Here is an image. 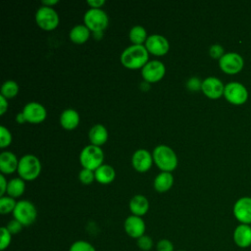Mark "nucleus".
Masks as SVG:
<instances>
[{
  "label": "nucleus",
  "mask_w": 251,
  "mask_h": 251,
  "mask_svg": "<svg viewBox=\"0 0 251 251\" xmlns=\"http://www.w3.org/2000/svg\"><path fill=\"white\" fill-rule=\"evenodd\" d=\"M219 66L221 70L227 75L238 74L243 66L244 61L241 55L236 52H227L219 60Z\"/></svg>",
  "instance_id": "1a4fd4ad"
},
{
  "label": "nucleus",
  "mask_w": 251,
  "mask_h": 251,
  "mask_svg": "<svg viewBox=\"0 0 251 251\" xmlns=\"http://www.w3.org/2000/svg\"><path fill=\"white\" fill-rule=\"evenodd\" d=\"M69 251H96V250L94 246L89 242L84 240H78L74 242L71 245Z\"/></svg>",
  "instance_id": "c85d7f7f"
},
{
  "label": "nucleus",
  "mask_w": 251,
  "mask_h": 251,
  "mask_svg": "<svg viewBox=\"0 0 251 251\" xmlns=\"http://www.w3.org/2000/svg\"><path fill=\"white\" fill-rule=\"evenodd\" d=\"M23 113L26 119V122L31 124H38L46 119L47 111L45 107L35 101L26 103L23 108Z\"/></svg>",
  "instance_id": "ddd939ff"
},
{
  "label": "nucleus",
  "mask_w": 251,
  "mask_h": 251,
  "mask_svg": "<svg viewBox=\"0 0 251 251\" xmlns=\"http://www.w3.org/2000/svg\"><path fill=\"white\" fill-rule=\"evenodd\" d=\"M234 218L244 225H251V197L243 196L236 200L232 208Z\"/></svg>",
  "instance_id": "f8f14e48"
},
{
  "label": "nucleus",
  "mask_w": 251,
  "mask_h": 251,
  "mask_svg": "<svg viewBox=\"0 0 251 251\" xmlns=\"http://www.w3.org/2000/svg\"><path fill=\"white\" fill-rule=\"evenodd\" d=\"M136 243L139 249L143 251H149L153 247V240L150 236H147V235H142L141 237H139Z\"/></svg>",
  "instance_id": "473e14b6"
},
{
  "label": "nucleus",
  "mask_w": 251,
  "mask_h": 251,
  "mask_svg": "<svg viewBox=\"0 0 251 251\" xmlns=\"http://www.w3.org/2000/svg\"><path fill=\"white\" fill-rule=\"evenodd\" d=\"M209 54L212 58L220 60L225 54L224 47L221 44H213L209 48Z\"/></svg>",
  "instance_id": "72a5a7b5"
},
{
  "label": "nucleus",
  "mask_w": 251,
  "mask_h": 251,
  "mask_svg": "<svg viewBox=\"0 0 251 251\" xmlns=\"http://www.w3.org/2000/svg\"><path fill=\"white\" fill-rule=\"evenodd\" d=\"M1 95H3L5 98H13L15 97L19 92V84L12 79H8L3 82L1 86Z\"/></svg>",
  "instance_id": "bb28decb"
},
{
  "label": "nucleus",
  "mask_w": 251,
  "mask_h": 251,
  "mask_svg": "<svg viewBox=\"0 0 251 251\" xmlns=\"http://www.w3.org/2000/svg\"><path fill=\"white\" fill-rule=\"evenodd\" d=\"M166 74L164 63L159 60L148 61L141 69V75L146 82H156L161 80Z\"/></svg>",
  "instance_id": "9d476101"
},
{
  "label": "nucleus",
  "mask_w": 251,
  "mask_h": 251,
  "mask_svg": "<svg viewBox=\"0 0 251 251\" xmlns=\"http://www.w3.org/2000/svg\"><path fill=\"white\" fill-rule=\"evenodd\" d=\"M157 251H174V244L169 239H161L156 246Z\"/></svg>",
  "instance_id": "c9c22d12"
},
{
  "label": "nucleus",
  "mask_w": 251,
  "mask_h": 251,
  "mask_svg": "<svg viewBox=\"0 0 251 251\" xmlns=\"http://www.w3.org/2000/svg\"><path fill=\"white\" fill-rule=\"evenodd\" d=\"M25 189V180L21 177H14L8 181L7 194L13 198H18L22 196Z\"/></svg>",
  "instance_id": "393cba45"
},
{
  "label": "nucleus",
  "mask_w": 251,
  "mask_h": 251,
  "mask_svg": "<svg viewBox=\"0 0 251 251\" xmlns=\"http://www.w3.org/2000/svg\"><path fill=\"white\" fill-rule=\"evenodd\" d=\"M178 251H185V250H178Z\"/></svg>",
  "instance_id": "c03bdc74"
},
{
  "label": "nucleus",
  "mask_w": 251,
  "mask_h": 251,
  "mask_svg": "<svg viewBox=\"0 0 251 251\" xmlns=\"http://www.w3.org/2000/svg\"><path fill=\"white\" fill-rule=\"evenodd\" d=\"M250 226H251V225H250Z\"/></svg>",
  "instance_id": "a18cd8bd"
},
{
  "label": "nucleus",
  "mask_w": 251,
  "mask_h": 251,
  "mask_svg": "<svg viewBox=\"0 0 251 251\" xmlns=\"http://www.w3.org/2000/svg\"><path fill=\"white\" fill-rule=\"evenodd\" d=\"M233 241L239 248L245 249L251 246V226L239 224L233 230Z\"/></svg>",
  "instance_id": "f3484780"
},
{
  "label": "nucleus",
  "mask_w": 251,
  "mask_h": 251,
  "mask_svg": "<svg viewBox=\"0 0 251 251\" xmlns=\"http://www.w3.org/2000/svg\"><path fill=\"white\" fill-rule=\"evenodd\" d=\"M153 161L162 172H172L177 166L176 152L168 145L160 144L153 149Z\"/></svg>",
  "instance_id": "f03ea898"
},
{
  "label": "nucleus",
  "mask_w": 251,
  "mask_h": 251,
  "mask_svg": "<svg viewBox=\"0 0 251 251\" xmlns=\"http://www.w3.org/2000/svg\"><path fill=\"white\" fill-rule=\"evenodd\" d=\"M95 179L102 184H108L112 182L116 176L114 168L108 164H103L94 171Z\"/></svg>",
  "instance_id": "b1692460"
},
{
  "label": "nucleus",
  "mask_w": 251,
  "mask_h": 251,
  "mask_svg": "<svg viewBox=\"0 0 251 251\" xmlns=\"http://www.w3.org/2000/svg\"><path fill=\"white\" fill-rule=\"evenodd\" d=\"M0 232H1V239H0V249L3 251L6 248H8V246L11 243L12 240V234L10 233V231L7 229L6 226H2L0 228Z\"/></svg>",
  "instance_id": "2f4dec72"
},
{
  "label": "nucleus",
  "mask_w": 251,
  "mask_h": 251,
  "mask_svg": "<svg viewBox=\"0 0 251 251\" xmlns=\"http://www.w3.org/2000/svg\"><path fill=\"white\" fill-rule=\"evenodd\" d=\"M6 227H7V229L10 231L11 234H17V233H19V232L22 231L24 226H23L19 221L13 219L12 221H10V222L7 224Z\"/></svg>",
  "instance_id": "f704fd0d"
},
{
  "label": "nucleus",
  "mask_w": 251,
  "mask_h": 251,
  "mask_svg": "<svg viewBox=\"0 0 251 251\" xmlns=\"http://www.w3.org/2000/svg\"><path fill=\"white\" fill-rule=\"evenodd\" d=\"M105 3V0H87V4L90 8H101Z\"/></svg>",
  "instance_id": "ea45409f"
},
{
  "label": "nucleus",
  "mask_w": 251,
  "mask_h": 251,
  "mask_svg": "<svg viewBox=\"0 0 251 251\" xmlns=\"http://www.w3.org/2000/svg\"><path fill=\"white\" fill-rule=\"evenodd\" d=\"M149 61V52L146 47L136 44L127 46L121 54L122 64L128 69H139Z\"/></svg>",
  "instance_id": "f257e3e1"
},
{
  "label": "nucleus",
  "mask_w": 251,
  "mask_h": 251,
  "mask_svg": "<svg viewBox=\"0 0 251 251\" xmlns=\"http://www.w3.org/2000/svg\"><path fill=\"white\" fill-rule=\"evenodd\" d=\"M124 227L128 236L138 239L139 237L144 235L146 226L141 217L131 215L126 219L124 223Z\"/></svg>",
  "instance_id": "dca6fc26"
},
{
  "label": "nucleus",
  "mask_w": 251,
  "mask_h": 251,
  "mask_svg": "<svg viewBox=\"0 0 251 251\" xmlns=\"http://www.w3.org/2000/svg\"><path fill=\"white\" fill-rule=\"evenodd\" d=\"M58 2H59V0H43L42 4L45 5V6H48V7H52L51 5L57 4Z\"/></svg>",
  "instance_id": "79ce46f5"
},
{
  "label": "nucleus",
  "mask_w": 251,
  "mask_h": 251,
  "mask_svg": "<svg viewBox=\"0 0 251 251\" xmlns=\"http://www.w3.org/2000/svg\"><path fill=\"white\" fill-rule=\"evenodd\" d=\"M0 184H1V188H0V195L1 197L4 196L5 192L7 191V186H8V181L5 178V176L3 174L0 175Z\"/></svg>",
  "instance_id": "4c0bfd02"
},
{
  "label": "nucleus",
  "mask_w": 251,
  "mask_h": 251,
  "mask_svg": "<svg viewBox=\"0 0 251 251\" xmlns=\"http://www.w3.org/2000/svg\"><path fill=\"white\" fill-rule=\"evenodd\" d=\"M93 36H94V38H96L97 40H99V39L103 36V32H102V31H99V32H93Z\"/></svg>",
  "instance_id": "37998d69"
},
{
  "label": "nucleus",
  "mask_w": 251,
  "mask_h": 251,
  "mask_svg": "<svg viewBox=\"0 0 251 251\" xmlns=\"http://www.w3.org/2000/svg\"><path fill=\"white\" fill-rule=\"evenodd\" d=\"M8 109V102L7 98H5L3 95L0 94V114L3 115Z\"/></svg>",
  "instance_id": "58836bf2"
},
{
  "label": "nucleus",
  "mask_w": 251,
  "mask_h": 251,
  "mask_svg": "<svg viewBox=\"0 0 251 251\" xmlns=\"http://www.w3.org/2000/svg\"><path fill=\"white\" fill-rule=\"evenodd\" d=\"M59 15L52 7L40 6L35 12V22L38 26L45 30H52L59 25Z\"/></svg>",
  "instance_id": "0eeeda50"
},
{
  "label": "nucleus",
  "mask_w": 251,
  "mask_h": 251,
  "mask_svg": "<svg viewBox=\"0 0 251 251\" xmlns=\"http://www.w3.org/2000/svg\"><path fill=\"white\" fill-rule=\"evenodd\" d=\"M152 154L146 149H137L131 156V165L132 167L140 173L148 171L153 163Z\"/></svg>",
  "instance_id": "2eb2a0df"
},
{
  "label": "nucleus",
  "mask_w": 251,
  "mask_h": 251,
  "mask_svg": "<svg viewBox=\"0 0 251 251\" xmlns=\"http://www.w3.org/2000/svg\"><path fill=\"white\" fill-rule=\"evenodd\" d=\"M83 24L93 32L103 31L109 24L107 13L101 8H89L83 15Z\"/></svg>",
  "instance_id": "39448f33"
},
{
  "label": "nucleus",
  "mask_w": 251,
  "mask_h": 251,
  "mask_svg": "<svg viewBox=\"0 0 251 251\" xmlns=\"http://www.w3.org/2000/svg\"><path fill=\"white\" fill-rule=\"evenodd\" d=\"M174 184V176L171 172H161L156 176L153 181L155 190L159 192L168 191Z\"/></svg>",
  "instance_id": "4be33fe9"
},
{
  "label": "nucleus",
  "mask_w": 251,
  "mask_h": 251,
  "mask_svg": "<svg viewBox=\"0 0 251 251\" xmlns=\"http://www.w3.org/2000/svg\"><path fill=\"white\" fill-rule=\"evenodd\" d=\"M17 172L24 180H33L41 172V162L35 155L25 154L19 159Z\"/></svg>",
  "instance_id": "7ed1b4c3"
},
{
  "label": "nucleus",
  "mask_w": 251,
  "mask_h": 251,
  "mask_svg": "<svg viewBox=\"0 0 251 251\" xmlns=\"http://www.w3.org/2000/svg\"><path fill=\"white\" fill-rule=\"evenodd\" d=\"M78 179L83 184H89L95 179V174L94 171H91L89 169L82 168L80 172L78 173Z\"/></svg>",
  "instance_id": "c756f323"
},
{
  "label": "nucleus",
  "mask_w": 251,
  "mask_h": 251,
  "mask_svg": "<svg viewBox=\"0 0 251 251\" xmlns=\"http://www.w3.org/2000/svg\"><path fill=\"white\" fill-rule=\"evenodd\" d=\"M104 153L103 150L96 145L89 144L82 148L79 154V162L84 169L95 171L103 165Z\"/></svg>",
  "instance_id": "20e7f679"
},
{
  "label": "nucleus",
  "mask_w": 251,
  "mask_h": 251,
  "mask_svg": "<svg viewBox=\"0 0 251 251\" xmlns=\"http://www.w3.org/2000/svg\"><path fill=\"white\" fill-rule=\"evenodd\" d=\"M19 160L11 151H3L0 154V171L3 175H10L18 170Z\"/></svg>",
  "instance_id": "a211bd4d"
},
{
  "label": "nucleus",
  "mask_w": 251,
  "mask_h": 251,
  "mask_svg": "<svg viewBox=\"0 0 251 251\" xmlns=\"http://www.w3.org/2000/svg\"><path fill=\"white\" fill-rule=\"evenodd\" d=\"M12 142V134L5 126H0V147L4 148Z\"/></svg>",
  "instance_id": "7c9ffc66"
},
{
  "label": "nucleus",
  "mask_w": 251,
  "mask_h": 251,
  "mask_svg": "<svg viewBox=\"0 0 251 251\" xmlns=\"http://www.w3.org/2000/svg\"><path fill=\"white\" fill-rule=\"evenodd\" d=\"M17 205V202L15 200V198L11 197V196H2L0 198V213L5 215V214H9V213H13L15 207Z\"/></svg>",
  "instance_id": "cd10ccee"
},
{
  "label": "nucleus",
  "mask_w": 251,
  "mask_h": 251,
  "mask_svg": "<svg viewBox=\"0 0 251 251\" xmlns=\"http://www.w3.org/2000/svg\"><path fill=\"white\" fill-rule=\"evenodd\" d=\"M224 96L230 104L242 105L248 99V90L242 83L231 81L225 85Z\"/></svg>",
  "instance_id": "6e6552de"
},
{
  "label": "nucleus",
  "mask_w": 251,
  "mask_h": 251,
  "mask_svg": "<svg viewBox=\"0 0 251 251\" xmlns=\"http://www.w3.org/2000/svg\"><path fill=\"white\" fill-rule=\"evenodd\" d=\"M144 46L149 53L156 56H163L167 54L170 49V43L168 39L165 36L157 33L150 34L147 37Z\"/></svg>",
  "instance_id": "9b49d317"
},
{
  "label": "nucleus",
  "mask_w": 251,
  "mask_h": 251,
  "mask_svg": "<svg viewBox=\"0 0 251 251\" xmlns=\"http://www.w3.org/2000/svg\"><path fill=\"white\" fill-rule=\"evenodd\" d=\"M16 121H17L19 124H23V123L26 122V119H25V114L23 113V111L17 114V116H16Z\"/></svg>",
  "instance_id": "a19ab883"
},
{
  "label": "nucleus",
  "mask_w": 251,
  "mask_h": 251,
  "mask_svg": "<svg viewBox=\"0 0 251 251\" xmlns=\"http://www.w3.org/2000/svg\"><path fill=\"white\" fill-rule=\"evenodd\" d=\"M186 86L188 89L192 91L199 90L201 89V86H202V80H200L199 77L197 76H192L186 81Z\"/></svg>",
  "instance_id": "e433bc0d"
},
{
  "label": "nucleus",
  "mask_w": 251,
  "mask_h": 251,
  "mask_svg": "<svg viewBox=\"0 0 251 251\" xmlns=\"http://www.w3.org/2000/svg\"><path fill=\"white\" fill-rule=\"evenodd\" d=\"M202 92L211 99H218L224 95L225 85L222 80L216 76H208L202 80Z\"/></svg>",
  "instance_id": "4468645a"
},
{
  "label": "nucleus",
  "mask_w": 251,
  "mask_h": 251,
  "mask_svg": "<svg viewBox=\"0 0 251 251\" xmlns=\"http://www.w3.org/2000/svg\"><path fill=\"white\" fill-rule=\"evenodd\" d=\"M129 36V40L131 41L132 44H136V45H141L143 44V42L145 43L146 39H147V31L146 29L139 25H133L128 33Z\"/></svg>",
  "instance_id": "a878e982"
},
{
  "label": "nucleus",
  "mask_w": 251,
  "mask_h": 251,
  "mask_svg": "<svg viewBox=\"0 0 251 251\" xmlns=\"http://www.w3.org/2000/svg\"><path fill=\"white\" fill-rule=\"evenodd\" d=\"M60 124L66 129H74L79 124V114L73 108L64 110L60 115Z\"/></svg>",
  "instance_id": "aec40b11"
},
{
  "label": "nucleus",
  "mask_w": 251,
  "mask_h": 251,
  "mask_svg": "<svg viewBox=\"0 0 251 251\" xmlns=\"http://www.w3.org/2000/svg\"><path fill=\"white\" fill-rule=\"evenodd\" d=\"M13 217L24 226L32 225L37 217V210L34 204L28 200H20L13 211Z\"/></svg>",
  "instance_id": "423d86ee"
},
{
  "label": "nucleus",
  "mask_w": 251,
  "mask_h": 251,
  "mask_svg": "<svg viewBox=\"0 0 251 251\" xmlns=\"http://www.w3.org/2000/svg\"><path fill=\"white\" fill-rule=\"evenodd\" d=\"M88 137L91 142L90 144L100 147L108 139V130L103 125L96 124L89 129Z\"/></svg>",
  "instance_id": "412c9836"
},
{
  "label": "nucleus",
  "mask_w": 251,
  "mask_h": 251,
  "mask_svg": "<svg viewBox=\"0 0 251 251\" xmlns=\"http://www.w3.org/2000/svg\"><path fill=\"white\" fill-rule=\"evenodd\" d=\"M89 36H90V29L84 24L75 25L71 28L69 32L70 39L73 42L77 44L84 43L85 41L88 40Z\"/></svg>",
  "instance_id": "5701e85b"
},
{
  "label": "nucleus",
  "mask_w": 251,
  "mask_h": 251,
  "mask_svg": "<svg viewBox=\"0 0 251 251\" xmlns=\"http://www.w3.org/2000/svg\"><path fill=\"white\" fill-rule=\"evenodd\" d=\"M129 210L134 216L141 217L145 215L149 210L148 199L141 194L134 195L129 201Z\"/></svg>",
  "instance_id": "6ab92c4d"
}]
</instances>
